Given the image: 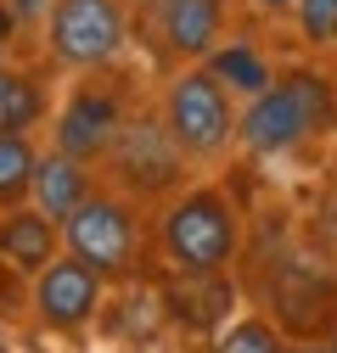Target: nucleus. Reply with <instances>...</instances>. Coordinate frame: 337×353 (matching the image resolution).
Segmentation results:
<instances>
[{"instance_id":"3","label":"nucleus","mask_w":337,"mask_h":353,"mask_svg":"<svg viewBox=\"0 0 337 353\" xmlns=\"http://www.w3.org/2000/svg\"><path fill=\"white\" fill-rule=\"evenodd\" d=\"M152 107H157L168 141L186 152L191 168H220L231 152H242V101L202 62L168 68Z\"/></svg>"},{"instance_id":"15","label":"nucleus","mask_w":337,"mask_h":353,"mask_svg":"<svg viewBox=\"0 0 337 353\" xmlns=\"http://www.w3.org/2000/svg\"><path fill=\"white\" fill-rule=\"evenodd\" d=\"M39 146L34 135H0V208H17L34 191V168H39Z\"/></svg>"},{"instance_id":"18","label":"nucleus","mask_w":337,"mask_h":353,"mask_svg":"<svg viewBox=\"0 0 337 353\" xmlns=\"http://www.w3.org/2000/svg\"><path fill=\"white\" fill-rule=\"evenodd\" d=\"M17 46H23V23H17V12L6 0H0V57H12Z\"/></svg>"},{"instance_id":"16","label":"nucleus","mask_w":337,"mask_h":353,"mask_svg":"<svg viewBox=\"0 0 337 353\" xmlns=\"http://www.w3.org/2000/svg\"><path fill=\"white\" fill-rule=\"evenodd\" d=\"M292 28H298V39L309 51H331L337 46V0H298Z\"/></svg>"},{"instance_id":"5","label":"nucleus","mask_w":337,"mask_h":353,"mask_svg":"<svg viewBox=\"0 0 337 353\" xmlns=\"http://www.w3.org/2000/svg\"><path fill=\"white\" fill-rule=\"evenodd\" d=\"M141 107H135V90H130V73L118 68H102V73H73L68 90H57V112L46 123V141L96 163L113 152V141L124 135V123H130Z\"/></svg>"},{"instance_id":"6","label":"nucleus","mask_w":337,"mask_h":353,"mask_svg":"<svg viewBox=\"0 0 337 353\" xmlns=\"http://www.w3.org/2000/svg\"><path fill=\"white\" fill-rule=\"evenodd\" d=\"M130 0H57L39 46H46V68L51 73H102L130 57Z\"/></svg>"},{"instance_id":"21","label":"nucleus","mask_w":337,"mask_h":353,"mask_svg":"<svg viewBox=\"0 0 337 353\" xmlns=\"http://www.w3.org/2000/svg\"><path fill=\"white\" fill-rule=\"evenodd\" d=\"M0 353H17V342H12V331H6V320H0Z\"/></svg>"},{"instance_id":"7","label":"nucleus","mask_w":337,"mask_h":353,"mask_svg":"<svg viewBox=\"0 0 337 353\" xmlns=\"http://www.w3.org/2000/svg\"><path fill=\"white\" fill-rule=\"evenodd\" d=\"M102 180L118 185L124 196H135L141 208L146 202H168L180 185H191V163L186 152L168 141V129L157 118V107H141L130 123H124V135L113 141V152L102 157Z\"/></svg>"},{"instance_id":"14","label":"nucleus","mask_w":337,"mask_h":353,"mask_svg":"<svg viewBox=\"0 0 337 353\" xmlns=\"http://www.w3.org/2000/svg\"><path fill=\"white\" fill-rule=\"evenodd\" d=\"M208 353H292V342H287V331H281L270 314H253V308H242L236 320H225V325L214 331Z\"/></svg>"},{"instance_id":"13","label":"nucleus","mask_w":337,"mask_h":353,"mask_svg":"<svg viewBox=\"0 0 337 353\" xmlns=\"http://www.w3.org/2000/svg\"><path fill=\"white\" fill-rule=\"evenodd\" d=\"M208 73H214L225 90L236 96V101H253V96H264L270 84H276V62H270V51L259 46V39H242V34H225L214 51H208V62H202Z\"/></svg>"},{"instance_id":"22","label":"nucleus","mask_w":337,"mask_h":353,"mask_svg":"<svg viewBox=\"0 0 337 353\" xmlns=\"http://www.w3.org/2000/svg\"><path fill=\"white\" fill-rule=\"evenodd\" d=\"M331 353H337V331H331Z\"/></svg>"},{"instance_id":"4","label":"nucleus","mask_w":337,"mask_h":353,"mask_svg":"<svg viewBox=\"0 0 337 353\" xmlns=\"http://www.w3.org/2000/svg\"><path fill=\"white\" fill-rule=\"evenodd\" d=\"M337 129V84L315 68H281L264 96L242 101V152L287 157L315 135Z\"/></svg>"},{"instance_id":"10","label":"nucleus","mask_w":337,"mask_h":353,"mask_svg":"<svg viewBox=\"0 0 337 353\" xmlns=\"http://www.w3.org/2000/svg\"><path fill=\"white\" fill-rule=\"evenodd\" d=\"M62 247V219H51L46 208L17 202V208H0V263H12L17 275H39L46 263H57Z\"/></svg>"},{"instance_id":"20","label":"nucleus","mask_w":337,"mask_h":353,"mask_svg":"<svg viewBox=\"0 0 337 353\" xmlns=\"http://www.w3.org/2000/svg\"><path fill=\"white\" fill-rule=\"evenodd\" d=\"M292 353H331V342H298Z\"/></svg>"},{"instance_id":"17","label":"nucleus","mask_w":337,"mask_h":353,"mask_svg":"<svg viewBox=\"0 0 337 353\" xmlns=\"http://www.w3.org/2000/svg\"><path fill=\"white\" fill-rule=\"evenodd\" d=\"M6 6L17 12L23 34H39V28H46V17H51V6H57V0H6Z\"/></svg>"},{"instance_id":"9","label":"nucleus","mask_w":337,"mask_h":353,"mask_svg":"<svg viewBox=\"0 0 337 353\" xmlns=\"http://www.w3.org/2000/svg\"><path fill=\"white\" fill-rule=\"evenodd\" d=\"M141 12V28L152 39V51L168 62V68H191V62H208V51L225 39V0H146Z\"/></svg>"},{"instance_id":"19","label":"nucleus","mask_w":337,"mask_h":353,"mask_svg":"<svg viewBox=\"0 0 337 353\" xmlns=\"http://www.w3.org/2000/svg\"><path fill=\"white\" fill-rule=\"evenodd\" d=\"M253 12L259 17H292V6H298V0H247Z\"/></svg>"},{"instance_id":"2","label":"nucleus","mask_w":337,"mask_h":353,"mask_svg":"<svg viewBox=\"0 0 337 353\" xmlns=\"http://www.w3.org/2000/svg\"><path fill=\"white\" fill-rule=\"evenodd\" d=\"M62 247L90 263L107 286H130L146 275V258L157 252L152 241V219L135 196H124L118 185H96L68 219H62Z\"/></svg>"},{"instance_id":"1","label":"nucleus","mask_w":337,"mask_h":353,"mask_svg":"<svg viewBox=\"0 0 337 353\" xmlns=\"http://www.w3.org/2000/svg\"><path fill=\"white\" fill-rule=\"evenodd\" d=\"M152 241L168 275L180 281H214L231 275L247 247V219L220 180H191L152 213Z\"/></svg>"},{"instance_id":"23","label":"nucleus","mask_w":337,"mask_h":353,"mask_svg":"<svg viewBox=\"0 0 337 353\" xmlns=\"http://www.w3.org/2000/svg\"><path fill=\"white\" fill-rule=\"evenodd\" d=\"M130 6H146V0H130Z\"/></svg>"},{"instance_id":"12","label":"nucleus","mask_w":337,"mask_h":353,"mask_svg":"<svg viewBox=\"0 0 337 353\" xmlns=\"http://www.w3.org/2000/svg\"><path fill=\"white\" fill-rule=\"evenodd\" d=\"M96 185H102V168H96V163H84V157H73V152H62V146L46 141V152H39V168H34V191H28V202L46 208L51 219H68Z\"/></svg>"},{"instance_id":"8","label":"nucleus","mask_w":337,"mask_h":353,"mask_svg":"<svg viewBox=\"0 0 337 353\" xmlns=\"http://www.w3.org/2000/svg\"><path fill=\"white\" fill-rule=\"evenodd\" d=\"M107 292L113 286L90 270V263L62 252L57 263H46V270L28 281V320L39 331H51V336H79V331H90L102 320Z\"/></svg>"},{"instance_id":"11","label":"nucleus","mask_w":337,"mask_h":353,"mask_svg":"<svg viewBox=\"0 0 337 353\" xmlns=\"http://www.w3.org/2000/svg\"><path fill=\"white\" fill-rule=\"evenodd\" d=\"M57 112V84L46 68L0 57V135H34Z\"/></svg>"}]
</instances>
